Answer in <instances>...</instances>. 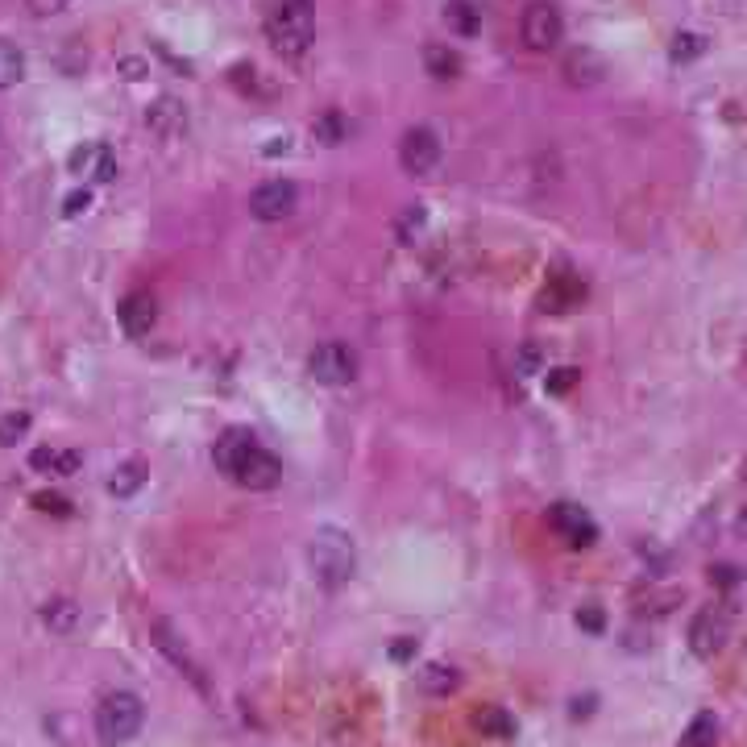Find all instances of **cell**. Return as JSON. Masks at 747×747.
<instances>
[{
  "mask_svg": "<svg viewBox=\"0 0 747 747\" xmlns=\"http://www.w3.org/2000/svg\"><path fill=\"white\" fill-rule=\"evenodd\" d=\"M266 38L283 59H303L316 38V5L312 0H274L266 9Z\"/></svg>",
  "mask_w": 747,
  "mask_h": 747,
  "instance_id": "obj_1",
  "label": "cell"
},
{
  "mask_svg": "<svg viewBox=\"0 0 747 747\" xmlns=\"http://www.w3.org/2000/svg\"><path fill=\"white\" fill-rule=\"evenodd\" d=\"M308 561H312V573H316L320 586L341 590L345 581L357 573V544L341 528H320L312 536V544H308Z\"/></svg>",
  "mask_w": 747,
  "mask_h": 747,
  "instance_id": "obj_2",
  "label": "cell"
},
{
  "mask_svg": "<svg viewBox=\"0 0 747 747\" xmlns=\"http://www.w3.org/2000/svg\"><path fill=\"white\" fill-rule=\"evenodd\" d=\"M142 718H146L142 698L129 694V689H117V694H104L100 706H96V735L108 747L129 743L137 731H142Z\"/></svg>",
  "mask_w": 747,
  "mask_h": 747,
  "instance_id": "obj_3",
  "label": "cell"
},
{
  "mask_svg": "<svg viewBox=\"0 0 747 747\" xmlns=\"http://www.w3.org/2000/svg\"><path fill=\"white\" fill-rule=\"evenodd\" d=\"M519 38L528 50L536 54H548L565 42V17L557 5H548V0H536V5L523 9V21H519Z\"/></svg>",
  "mask_w": 747,
  "mask_h": 747,
  "instance_id": "obj_4",
  "label": "cell"
},
{
  "mask_svg": "<svg viewBox=\"0 0 747 747\" xmlns=\"http://www.w3.org/2000/svg\"><path fill=\"white\" fill-rule=\"evenodd\" d=\"M150 635H154V644H158V652L166 656V660H171L175 664V669L191 681V685H196L200 689V694L208 698L212 694V689H208V677H204V669H200V660L196 656H191L187 652V644H183V635L171 627V619H162V615H154L150 619Z\"/></svg>",
  "mask_w": 747,
  "mask_h": 747,
  "instance_id": "obj_5",
  "label": "cell"
},
{
  "mask_svg": "<svg viewBox=\"0 0 747 747\" xmlns=\"http://www.w3.org/2000/svg\"><path fill=\"white\" fill-rule=\"evenodd\" d=\"M225 478L237 482V486H245V490H274V486H279V478H283V465H279V457H274L270 449H262L258 440H254V445L237 457V465L229 469Z\"/></svg>",
  "mask_w": 747,
  "mask_h": 747,
  "instance_id": "obj_6",
  "label": "cell"
},
{
  "mask_svg": "<svg viewBox=\"0 0 747 747\" xmlns=\"http://www.w3.org/2000/svg\"><path fill=\"white\" fill-rule=\"evenodd\" d=\"M308 374L320 386H349L357 378V353L349 345H341V341H324L308 357Z\"/></svg>",
  "mask_w": 747,
  "mask_h": 747,
  "instance_id": "obj_7",
  "label": "cell"
},
{
  "mask_svg": "<svg viewBox=\"0 0 747 747\" xmlns=\"http://www.w3.org/2000/svg\"><path fill=\"white\" fill-rule=\"evenodd\" d=\"M295 208H299V187L291 179H266V183H258L254 191H249V216L266 220V225L287 220Z\"/></svg>",
  "mask_w": 747,
  "mask_h": 747,
  "instance_id": "obj_8",
  "label": "cell"
},
{
  "mask_svg": "<svg viewBox=\"0 0 747 747\" xmlns=\"http://www.w3.org/2000/svg\"><path fill=\"white\" fill-rule=\"evenodd\" d=\"M548 523H552V532H557L569 548H594L598 544V523L586 507H577V503H552L548 507Z\"/></svg>",
  "mask_w": 747,
  "mask_h": 747,
  "instance_id": "obj_9",
  "label": "cell"
},
{
  "mask_svg": "<svg viewBox=\"0 0 747 747\" xmlns=\"http://www.w3.org/2000/svg\"><path fill=\"white\" fill-rule=\"evenodd\" d=\"M436 162H440V137L432 129H424V125L407 129L403 142H399V166H403V171L415 175V179H424V175L436 171Z\"/></svg>",
  "mask_w": 747,
  "mask_h": 747,
  "instance_id": "obj_10",
  "label": "cell"
},
{
  "mask_svg": "<svg viewBox=\"0 0 747 747\" xmlns=\"http://www.w3.org/2000/svg\"><path fill=\"white\" fill-rule=\"evenodd\" d=\"M727 631H731V619L718 611V606H706V611H698L694 623H689V652L698 660H714L727 644Z\"/></svg>",
  "mask_w": 747,
  "mask_h": 747,
  "instance_id": "obj_11",
  "label": "cell"
},
{
  "mask_svg": "<svg viewBox=\"0 0 747 747\" xmlns=\"http://www.w3.org/2000/svg\"><path fill=\"white\" fill-rule=\"evenodd\" d=\"M561 75L573 83V88H598V83L606 79V59L590 46H573L561 63Z\"/></svg>",
  "mask_w": 747,
  "mask_h": 747,
  "instance_id": "obj_12",
  "label": "cell"
},
{
  "mask_svg": "<svg viewBox=\"0 0 747 747\" xmlns=\"http://www.w3.org/2000/svg\"><path fill=\"white\" fill-rule=\"evenodd\" d=\"M117 316H121V328L129 337H150V328L158 324V299L150 291H133L121 299Z\"/></svg>",
  "mask_w": 747,
  "mask_h": 747,
  "instance_id": "obj_13",
  "label": "cell"
},
{
  "mask_svg": "<svg viewBox=\"0 0 747 747\" xmlns=\"http://www.w3.org/2000/svg\"><path fill=\"white\" fill-rule=\"evenodd\" d=\"M71 175H83V179H96V183H108L117 179V162H113V150L100 146V142H88L71 154Z\"/></svg>",
  "mask_w": 747,
  "mask_h": 747,
  "instance_id": "obj_14",
  "label": "cell"
},
{
  "mask_svg": "<svg viewBox=\"0 0 747 747\" xmlns=\"http://www.w3.org/2000/svg\"><path fill=\"white\" fill-rule=\"evenodd\" d=\"M581 299H586V283H581L573 270H561V274H552V279H548V287L540 295V308L544 312H569V308H577Z\"/></svg>",
  "mask_w": 747,
  "mask_h": 747,
  "instance_id": "obj_15",
  "label": "cell"
},
{
  "mask_svg": "<svg viewBox=\"0 0 747 747\" xmlns=\"http://www.w3.org/2000/svg\"><path fill=\"white\" fill-rule=\"evenodd\" d=\"M146 125L150 133L158 137H179L187 129V104L175 100V96H158L150 108H146Z\"/></svg>",
  "mask_w": 747,
  "mask_h": 747,
  "instance_id": "obj_16",
  "label": "cell"
},
{
  "mask_svg": "<svg viewBox=\"0 0 747 747\" xmlns=\"http://www.w3.org/2000/svg\"><path fill=\"white\" fill-rule=\"evenodd\" d=\"M30 465L38 469V474H50V478H71V474H79L83 457L75 449H34Z\"/></svg>",
  "mask_w": 747,
  "mask_h": 747,
  "instance_id": "obj_17",
  "label": "cell"
},
{
  "mask_svg": "<svg viewBox=\"0 0 747 747\" xmlns=\"http://www.w3.org/2000/svg\"><path fill=\"white\" fill-rule=\"evenodd\" d=\"M254 432H245V428H229L225 436H220L216 440V445H212V461H216V469H220V474H229V469L237 465V457L249 449V445H254Z\"/></svg>",
  "mask_w": 747,
  "mask_h": 747,
  "instance_id": "obj_18",
  "label": "cell"
},
{
  "mask_svg": "<svg viewBox=\"0 0 747 747\" xmlns=\"http://www.w3.org/2000/svg\"><path fill=\"white\" fill-rule=\"evenodd\" d=\"M461 54L449 46V42H428L424 46V71L432 75V79H457L461 75Z\"/></svg>",
  "mask_w": 747,
  "mask_h": 747,
  "instance_id": "obj_19",
  "label": "cell"
},
{
  "mask_svg": "<svg viewBox=\"0 0 747 747\" xmlns=\"http://www.w3.org/2000/svg\"><path fill=\"white\" fill-rule=\"evenodd\" d=\"M445 25L457 38H474L482 30V9L474 5V0H449V5H445Z\"/></svg>",
  "mask_w": 747,
  "mask_h": 747,
  "instance_id": "obj_20",
  "label": "cell"
},
{
  "mask_svg": "<svg viewBox=\"0 0 747 747\" xmlns=\"http://www.w3.org/2000/svg\"><path fill=\"white\" fill-rule=\"evenodd\" d=\"M312 137L320 146H341L349 137V121H345L341 108H324V113L312 121Z\"/></svg>",
  "mask_w": 747,
  "mask_h": 747,
  "instance_id": "obj_21",
  "label": "cell"
},
{
  "mask_svg": "<svg viewBox=\"0 0 747 747\" xmlns=\"http://www.w3.org/2000/svg\"><path fill=\"white\" fill-rule=\"evenodd\" d=\"M146 461H125V465H117V474L108 478V494H117V498H133L137 490L146 486Z\"/></svg>",
  "mask_w": 747,
  "mask_h": 747,
  "instance_id": "obj_22",
  "label": "cell"
},
{
  "mask_svg": "<svg viewBox=\"0 0 747 747\" xmlns=\"http://www.w3.org/2000/svg\"><path fill=\"white\" fill-rule=\"evenodd\" d=\"M474 727L486 739H511L515 735V718L503 706H482V710H474Z\"/></svg>",
  "mask_w": 747,
  "mask_h": 747,
  "instance_id": "obj_23",
  "label": "cell"
},
{
  "mask_svg": "<svg viewBox=\"0 0 747 747\" xmlns=\"http://www.w3.org/2000/svg\"><path fill=\"white\" fill-rule=\"evenodd\" d=\"M457 685H461V673L453 669V664H428V669L420 673V689L432 698H449Z\"/></svg>",
  "mask_w": 747,
  "mask_h": 747,
  "instance_id": "obj_24",
  "label": "cell"
},
{
  "mask_svg": "<svg viewBox=\"0 0 747 747\" xmlns=\"http://www.w3.org/2000/svg\"><path fill=\"white\" fill-rule=\"evenodd\" d=\"M42 623H46L50 631H59V635H71L75 623H79V606H75L71 598H50V602L42 606Z\"/></svg>",
  "mask_w": 747,
  "mask_h": 747,
  "instance_id": "obj_25",
  "label": "cell"
},
{
  "mask_svg": "<svg viewBox=\"0 0 747 747\" xmlns=\"http://www.w3.org/2000/svg\"><path fill=\"white\" fill-rule=\"evenodd\" d=\"M714 743H718V718L710 710H702L694 723L685 727V735H681L677 747H714Z\"/></svg>",
  "mask_w": 747,
  "mask_h": 747,
  "instance_id": "obj_26",
  "label": "cell"
},
{
  "mask_svg": "<svg viewBox=\"0 0 747 747\" xmlns=\"http://www.w3.org/2000/svg\"><path fill=\"white\" fill-rule=\"evenodd\" d=\"M25 79V54L9 42H0V88H17Z\"/></svg>",
  "mask_w": 747,
  "mask_h": 747,
  "instance_id": "obj_27",
  "label": "cell"
},
{
  "mask_svg": "<svg viewBox=\"0 0 747 747\" xmlns=\"http://www.w3.org/2000/svg\"><path fill=\"white\" fill-rule=\"evenodd\" d=\"M702 54H706V38L702 34H677L673 38V46H669V59L673 63H694V59H702Z\"/></svg>",
  "mask_w": 747,
  "mask_h": 747,
  "instance_id": "obj_28",
  "label": "cell"
},
{
  "mask_svg": "<svg viewBox=\"0 0 747 747\" xmlns=\"http://www.w3.org/2000/svg\"><path fill=\"white\" fill-rule=\"evenodd\" d=\"M25 432H30V415H25V411H9L5 420H0V449H13Z\"/></svg>",
  "mask_w": 747,
  "mask_h": 747,
  "instance_id": "obj_29",
  "label": "cell"
},
{
  "mask_svg": "<svg viewBox=\"0 0 747 747\" xmlns=\"http://www.w3.org/2000/svg\"><path fill=\"white\" fill-rule=\"evenodd\" d=\"M34 507L42 511V515H59V519H67L71 515V503L63 494H50V490H42V494H34Z\"/></svg>",
  "mask_w": 747,
  "mask_h": 747,
  "instance_id": "obj_30",
  "label": "cell"
},
{
  "mask_svg": "<svg viewBox=\"0 0 747 747\" xmlns=\"http://www.w3.org/2000/svg\"><path fill=\"white\" fill-rule=\"evenodd\" d=\"M577 378H581V370H573V366L552 370V374H548V395H569L573 386H577Z\"/></svg>",
  "mask_w": 747,
  "mask_h": 747,
  "instance_id": "obj_31",
  "label": "cell"
},
{
  "mask_svg": "<svg viewBox=\"0 0 747 747\" xmlns=\"http://www.w3.org/2000/svg\"><path fill=\"white\" fill-rule=\"evenodd\" d=\"M424 229V204H407L403 216H399V237L407 241L411 233H420Z\"/></svg>",
  "mask_w": 747,
  "mask_h": 747,
  "instance_id": "obj_32",
  "label": "cell"
},
{
  "mask_svg": "<svg viewBox=\"0 0 747 747\" xmlns=\"http://www.w3.org/2000/svg\"><path fill=\"white\" fill-rule=\"evenodd\" d=\"M88 204H92V191L83 187V191H71V196L63 200V216H79V212H88Z\"/></svg>",
  "mask_w": 747,
  "mask_h": 747,
  "instance_id": "obj_33",
  "label": "cell"
},
{
  "mask_svg": "<svg viewBox=\"0 0 747 747\" xmlns=\"http://www.w3.org/2000/svg\"><path fill=\"white\" fill-rule=\"evenodd\" d=\"M577 627H586V631H602L606 627V619H602V611H598V606H581V611H577Z\"/></svg>",
  "mask_w": 747,
  "mask_h": 747,
  "instance_id": "obj_34",
  "label": "cell"
},
{
  "mask_svg": "<svg viewBox=\"0 0 747 747\" xmlns=\"http://www.w3.org/2000/svg\"><path fill=\"white\" fill-rule=\"evenodd\" d=\"M519 374H540V349L532 341L519 349Z\"/></svg>",
  "mask_w": 747,
  "mask_h": 747,
  "instance_id": "obj_35",
  "label": "cell"
},
{
  "mask_svg": "<svg viewBox=\"0 0 747 747\" xmlns=\"http://www.w3.org/2000/svg\"><path fill=\"white\" fill-rule=\"evenodd\" d=\"M25 5H30L34 17H54V13H63L71 0H25Z\"/></svg>",
  "mask_w": 747,
  "mask_h": 747,
  "instance_id": "obj_36",
  "label": "cell"
},
{
  "mask_svg": "<svg viewBox=\"0 0 747 747\" xmlns=\"http://www.w3.org/2000/svg\"><path fill=\"white\" fill-rule=\"evenodd\" d=\"M291 150V137L283 133V137H270V146H262V154L266 158H279V154H287Z\"/></svg>",
  "mask_w": 747,
  "mask_h": 747,
  "instance_id": "obj_37",
  "label": "cell"
},
{
  "mask_svg": "<svg viewBox=\"0 0 747 747\" xmlns=\"http://www.w3.org/2000/svg\"><path fill=\"white\" fill-rule=\"evenodd\" d=\"M710 581H718L723 590H731L735 586V569L731 565H718V569H710Z\"/></svg>",
  "mask_w": 747,
  "mask_h": 747,
  "instance_id": "obj_38",
  "label": "cell"
},
{
  "mask_svg": "<svg viewBox=\"0 0 747 747\" xmlns=\"http://www.w3.org/2000/svg\"><path fill=\"white\" fill-rule=\"evenodd\" d=\"M415 648H420L415 640H399V644H391V656H395V660H411V656H415Z\"/></svg>",
  "mask_w": 747,
  "mask_h": 747,
  "instance_id": "obj_39",
  "label": "cell"
},
{
  "mask_svg": "<svg viewBox=\"0 0 747 747\" xmlns=\"http://www.w3.org/2000/svg\"><path fill=\"white\" fill-rule=\"evenodd\" d=\"M121 71H125V79H142V75H146L142 59H121Z\"/></svg>",
  "mask_w": 747,
  "mask_h": 747,
  "instance_id": "obj_40",
  "label": "cell"
},
{
  "mask_svg": "<svg viewBox=\"0 0 747 747\" xmlns=\"http://www.w3.org/2000/svg\"><path fill=\"white\" fill-rule=\"evenodd\" d=\"M594 702H598V698H586V702L577 698V702H573V718H586V714L594 710Z\"/></svg>",
  "mask_w": 747,
  "mask_h": 747,
  "instance_id": "obj_41",
  "label": "cell"
},
{
  "mask_svg": "<svg viewBox=\"0 0 747 747\" xmlns=\"http://www.w3.org/2000/svg\"><path fill=\"white\" fill-rule=\"evenodd\" d=\"M735 528H739V536H743V540H747V511H743V515H739V523H735Z\"/></svg>",
  "mask_w": 747,
  "mask_h": 747,
  "instance_id": "obj_42",
  "label": "cell"
},
{
  "mask_svg": "<svg viewBox=\"0 0 747 747\" xmlns=\"http://www.w3.org/2000/svg\"><path fill=\"white\" fill-rule=\"evenodd\" d=\"M743 474H747V461H743Z\"/></svg>",
  "mask_w": 747,
  "mask_h": 747,
  "instance_id": "obj_43",
  "label": "cell"
}]
</instances>
